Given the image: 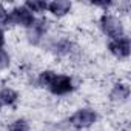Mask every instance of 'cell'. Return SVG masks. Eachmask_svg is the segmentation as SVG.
<instances>
[{"label":"cell","mask_w":131,"mask_h":131,"mask_svg":"<svg viewBox=\"0 0 131 131\" xmlns=\"http://www.w3.org/2000/svg\"><path fill=\"white\" fill-rule=\"evenodd\" d=\"M97 119H99V114H97L96 110H93V108H79L70 116L68 123L74 129H88L97 122Z\"/></svg>","instance_id":"3"},{"label":"cell","mask_w":131,"mask_h":131,"mask_svg":"<svg viewBox=\"0 0 131 131\" xmlns=\"http://www.w3.org/2000/svg\"><path fill=\"white\" fill-rule=\"evenodd\" d=\"M56 76H57L56 71H52V70H43V71H40V73L37 74V77H36V85H37L39 88H46V90H48V86L52 83V80L56 79Z\"/></svg>","instance_id":"10"},{"label":"cell","mask_w":131,"mask_h":131,"mask_svg":"<svg viewBox=\"0 0 131 131\" xmlns=\"http://www.w3.org/2000/svg\"><path fill=\"white\" fill-rule=\"evenodd\" d=\"M9 25V11L5 8V5L0 3V29Z\"/></svg>","instance_id":"14"},{"label":"cell","mask_w":131,"mask_h":131,"mask_svg":"<svg viewBox=\"0 0 131 131\" xmlns=\"http://www.w3.org/2000/svg\"><path fill=\"white\" fill-rule=\"evenodd\" d=\"M99 28L100 31L110 39H120L123 36H126L125 32V25H123V20L116 16V14H111V13H103L100 17H99Z\"/></svg>","instance_id":"1"},{"label":"cell","mask_w":131,"mask_h":131,"mask_svg":"<svg viewBox=\"0 0 131 131\" xmlns=\"http://www.w3.org/2000/svg\"><path fill=\"white\" fill-rule=\"evenodd\" d=\"M20 99V94L17 90L11 86H3L0 88V103L3 106H14Z\"/></svg>","instance_id":"9"},{"label":"cell","mask_w":131,"mask_h":131,"mask_svg":"<svg viewBox=\"0 0 131 131\" xmlns=\"http://www.w3.org/2000/svg\"><path fill=\"white\" fill-rule=\"evenodd\" d=\"M11 67V54L3 48L0 49V71H6Z\"/></svg>","instance_id":"13"},{"label":"cell","mask_w":131,"mask_h":131,"mask_svg":"<svg viewBox=\"0 0 131 131\" xmlns=\"http://www.w3.org/2000/svg\"><path fill=\"white\" fill-rule=\"evenodd\" d=\"M23 5H25L34 16H36V14L42 16V14L46 13V9H48V2H43V0H28V2H25Z\"/></svg>","instance_id":"11"},{"label":"cell","mask_w":131,"mask_h":131,"mask_svg":"<svg viewBox=\"0 0 131 131\" xmlns=\"http://www.w3.org/2000/svg\"><path fill=\"white\" fill-rule=\"evenodd\" d=\"M49 28H51V22L46 17H43V16L36 17V20L32 22V25L25 29L26 42L29 45H32V46H40L42 42L45 40V37L48 36Z\"/></svg>","instance_id":"2"},{"label":"cell","mask_w":131,"mask_h":131,"mask_svg":"<svg viewBox=\"0 0 131 131\" xmlns=\"http://www.w3.org/2000/svg\"><path fill=\"white\" fill-rule=\"evenodd\" d=\"M108 52L117 59V60H126L131 54V40L128 36H123L120 39H113L106 45Z\"/></svg>","instance_id":"6"},{"label":"cell","mask_w":131,"mask_h":131,"mask_svg":"<svg viewBox=\"0 0 131 131\" xmlns=\"http://www.w3.org/2000/svg\"><path fill=\"white\" fill-rule=\"evenodd\" d=\"M5 42H6V39H5V32H3V29H0V49H3Z\"/></svg>","instance_id":"15"},{"label":"cell","mask_w":131,"mask_h":131,"mask_svg":"<svg viewBox=\"0 0 131 131\" xmlns=\"http://www.w3.org/2000/svg\"><path fill=\"white\" fill-rule=\"evenodd\" d=\"M34 20H36V16L25 5H17L9 11V25L26 29L32 25Z\"/></svg>","instance_id":"5"},{"label":"cell","mask_w":131,"mask_h":131,"mask_svg":"<svg viewBox=\"0 0 131 131\" xmlns=\"http://www.w3.org/2000/svg\"><path fill=\"white\" fill-rule=\"evenodd\" d=\"M73 9V3L70 0H54V2L48 3V13L56 17V19H63L65 16H68Z\"/></svg>","instance_id":"8"},{"label":"cell","mask_w":131,"mask_h":131,"mask_svg":"<svg viewBox=\"0 0 131 131\" xmlns=\"http://www.w3.org/2000/svg\"><path fill=\"white\" fill-rule=\"evenodd\" d=\"M8 131H31V125L26 119L19 117L8 123Z\"/></svg>","instance_id":"12"},{"label":"cell","mask_w":131,"mask_h":131,"mask_svg":"<svg viewBox=\"0 0 131 131\" xmlns=\"http://www.w3.org/2000/svg\"><path fill=\"white\" fill-rule=\"evenodd\" d=\"M129 94H131L129 85L126 82H117V83H114L111 86L108 97H110V102L117 103V105H122V103H125L129 99Z\"/></svg>","instance_id":"7"},{"label":"cell","mask_w":131,"mask_h":131,"mask_svg":"<svg viewBox=\"0 0 131 131\" xmlns=\"http://www.w3.org/2000/svg\"><path fill=\"white\" fill-rule=\"evenodd\" d=\"M76 82L74 77L70 74H57L56 79L52 80V83L48 86V91L52 96H68L76 90Z\"/></svg>","instance_id":"4"},{"label":"cell","mask_w":131,"mask_h":131,"mask_svg":"<svg viewBox=\"0 0 131 131\" xmlns=\"http://www.w3.org/2000/svg\"><path fill=\"white\" fill-rule=\"evenodd\" d=\"M2 108H3V105H2V103H0V113H2Z\"/></svg>","instance_id":"16"}]
</instances>
